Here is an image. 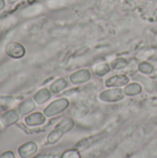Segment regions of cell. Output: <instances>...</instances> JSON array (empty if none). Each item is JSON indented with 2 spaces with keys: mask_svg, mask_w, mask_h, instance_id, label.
Segmentation results:
<instances>
[{
  "mask_svg": "<svg viewBox=\"0 0 157 158\" xmlns=\"http://www.w3.org/2000/svg\"><path fill=\"white\" fill-rule=\"evenodd\" d=\"M69 106V101L68 98H58L50 103L44 109L43 114L46 118H52L64 112Z\"/></svg>",
  "mask_w": 157,
  "mask_h": 158,
  "instance_id": "6da1fadb",
  "label": "cell"
},
{
  "mask_svg": "<svg viewBox=\"0 0 157 158\" xmlns=\"http://www.w3.org/2000/svg\"><path fill=\"white\" fill-rule=\"evenodd\" d=\"M124 90L121 88H111L100 93L99 99L105 103H116L121 101L125 96Z\"/></svg>",
  "mask_w": 157,
  "mask_h": 158,
  "instance_id": "7a4b0ae2",
  "label": "cell"
},
{
  "mask_svg": "<svg viewBox=\"0 0 157 158\" xmlns=\"http://www.w3.org/2000/svg\"><path fill=\"white\" fill-rule=\"evenodd\" d=\"M130 83V78L125 74H116L105 80V84L108 88H120L125 87Z\"/></svg>",
  "mask_w": 157,
  "mask_h": 158,
  "instance_id": "3957f363",
  "label": "cell"
},
{
  "mask_svg": "<svg viewBox=\"0 0 157 158\" xmlns=\"http://www.w3.org/2000/svg\"><path fill=\"white\" fill-rule=\"evenodd\" d=\"M92 78V73L88 69H81L73 72L69 76V80L73 84H82L89 81Z\"/></svg>",
  "mask_w": 157,
  "mask_h": 158,
  "instance_id": "277c9868",
  "label": "cell"
},
{
  "mask_svg": "<svg viewBox=\"0 0 157 158\" xmlns=\"http://www.w3.org/2000/svg\"><path fill=\"white\" fill-rule=\"evenodd\" d=\"M6 53L7 54L8 56L18 59V58H21L22 56H24L26 50H25V47L21 44L12 42L6 45Z\"/></svg>",
  "mask_w": 157,
  "mask_h": 158,
  "instance_id": "5b68a950",
  "label": "cell"
},
{
  "mask_svg": "<svg viewBox=\"0 0 157 158\" xmlns=\"http://www.w3.org/2000/svg\"><path fill=\"white\" fill-rule=\"evenodd\" d=\"M37 150H38V146L36 143L27 142L19 147L18 153L21 158H30L37 153Z\"/></svg>",
  "mask_w": 157,
  "mask_h": 158,
  "instance_id": "8992f818",
  "label": "cell"
},
{
  "mask_svg": "<svg viewBox=\"0 0 157 158\" xmlns=\"http://www.w3.org/2000/svg\"><path fill=\"white\" fill-rule=\"evenodd\" d=\"M24 120H25V123L27 126L36 127V126L43 125L46 120V117L42 112H33V113L27 115L25 117Z\"/></svg>",
  "mask_w": 157,
  "mask_h": 158,
  "instance_id": "52a82bcc",
  "label": "cell"
},
{
  "mask_svg": "<svg viewBox=\"0 0 157 158\" xmlns=\"http://www.w3.org/2000/svg\"><path fill=\"white\" fill-rule=\"evenodd\" d=\"M19 118V112H17L14 109L8 110L0 117V122L4 127H9L11 125H14L15 123L18 122Z\"/></svg>",
  "mask_w": 157,
  "mask_h": 158,
  "instance_id": "ba28073f",
  "label": "cell"
},
{
  "mask_svg": "<svg viewBox=\"0 0 157 158\" xmlns=\"http://www.w3.org/2000/svg\"><path fill=\"white\" fill-rule=\"evenodd\" d=\"M35 101L33 99H27L25 101H23L19 106V108H18V112L19 115L21 116H27L29 114H31L34 109H35Z\"/></svg>",
  "mask_w": 157,
  "mask_h": 158,
  "instance_id": "9c48e42d",
  "label": "cell"
},
{
  "mask_svg": "<svg viewBox=\"0 0 157 158\" xmlns=\"http://www.w3.org/2000/svg\"><path fill=\"white\" fill-rule=\"evenodd\" d=\"M143 92V85L139 82H130L124 87V93L127 96H136Z\"/></svg>",
  "mask_w": 157,
  "mask_h": 158,
  "instance_id": "30bf717a",
  "label": "cell"
},
{
  "mask_svg": "<svg viewBox=\"0 0 157 158\" xmlns=\"http://www.w3.org/2000/svg\"><path fill=\"white\" fill-rule=\"evenodd\" d=\"M51 91L48 90L47 88H43L39 90L33 96V100L35 101L36 104L38 105H43L46 103L50 98H51Z\"/></svg>",
  "mask_w": 157,
  "mask_h": 158,
  "instance_id": "8fae6325",
  "label": "cell"
},
{
  "mask_svg": "<svg viewBox=\"0 0 157 158\" xmlns=\"http://www.w3.org/2000/svg\"><path fill=\"white\" fill-rule=\"evenodd\" d=\"M75 126V121L73 118H69V117H66L64 118H62L56 126V128L59 129L60 131H62L64 133H67L68 131H70Z\"/></svg>",
  "mask_w": 157,
  "mask_h": 158,
  "instance_id": "7c38bea8",
  "label": "cell"
},
{
  "mask_svg": "<svg viewBox=\"0 0 157 158\" xmlns=\"http://www.w3.org/2000/svg\"><path fill=\"white\" fill-rule=\"evenodd\" d=\"M68 87V81L64 78H59L52 82L50 85V91L52 94H59Z\"/></svg>",
  "mask_w": 157,
  "mask_h": 158,
  "instance_id": "4fadbf2b",
  "label": "cell"
},
{
  "mask_svg": "<svg viewBox=\"0 0 157 158\" xmlns=\"http://www.w3.org/2000/svg\"><path fill=\"white\" fill-rule=\"evenodd\" d=\"M63 135H64V132L62 131H60L57 128H55L53 131L49 132L46 141L49 144H55L63 137Z\"/></svg>",
  "mask_w": 157,
  "mask_h": 158,
  "instance_id": "5bb4252c",
  "label": "cell"
},
{
  "mask_svg": "<svg viewBox=\"0 0 157 158\" xmlns=\"http://www.w3.org/2000/svg\"><path fill=\"white\" fill-rule=\"evenodd\" d=\"M128 60L124 57H117L113 59L110 63L111 69L113 70H120L125 69L128 66Z\"/></svg>",
  "mask_w": 157,
  "mask_h": 158,
  "instance_id": "9a60e30c",
  "label": "cell"
},
{
  "mask_svg": "<svg viewBox=\"0 0 157 158\" xmlns=\"http://www.w3.org/2000/svg\"><path fill=\"white\" fill-rule=\"evenodd\" d=\"M93 69H94V73L97 76L103 77L111 70V67L108 63H100V64H97Z\"/></svg>",
  "mask_w": 157,
  "mask_h": 158,
  "instance_id": "2e32d148",
  "label": "cell"
},
{
  "mask_svg": "<svg viewBox=\"0 0 157 158\" xmlns=\"http://www.w3.org/2000/svg\"><path fill=\"white\" fill-rule=\"evenodd\" d=\"M89 113V107L86 105H79L74 109V117L77 118H82Z\"/></svg>",
  "mask_w": 157,
  "mask_h": 158,
  "instance_id": "e0dca14e",
  "label": "cell"
},
{
  "mask_svg": "<svg viewBox=\"0 0 157 158\" xmlns=\"http://www.w3.org/2000/svg\"><path fill=\"white\" fill-rule=\"evenodd\" d=\"M138 69L143 73V74H152L154 72V66L147 62V61H143L142 63H140L138 65Z\"/></svg>",
  "mask_w": 157,
  "mask_h": 158,
  "instance_id": "ac0fdd59",
  "label": "cell"
},
{
  "mask_svg": "<svg viewBox=\"0 0 157 158\" xmlns=\"http://www.w3.org/2000/svg\"><path fill=\"white\" fill-rule=\"evenodd\" d=\"M60 158H81V156L78 149L71 148L64 151Z\"/></svg>",
  "mask_w": 157,
  "mask_h": 158,
  "instance_id": "d6986e66",
  "label": "cell"
},
{
  "mask_svg": "<svg viewBox=\"0 0 157 158\" xmlns=\"http://www.w3.org/2000/svg\"><path fill=\"white\" fill-rule=\"evenodd\" d=\"M0 158H16L12 151H6L0 155Z\"/></svg>",
  "mask_w": 157,
  "mask_h": 158,
  "instance_id": "ffe728a7",
  "label": "cell"
},
{
  "mask_svg": "<svg viewBox=\"0 0 157 158\" xmlns=\"http://www.w3.org/2000/svg\"><path fill=\"white\" fill-rule=\"evenodd\" d=\"M6 5V1L5 0H0V10H2L5 7Z\"/></svg>",
  "mask_w": 157,
  "mask_h": 158,
  "instance_id": "44dd1931",
  "label": "cell"
},
{
  "mask_svg": "<svg viewBox=\"0 0 157 158\" xmlns=\"http://www.w3.org/2000/svg\"><path fill=\"white\" fill-rule=\"evenodd\" d=\"M6 2H7V3H9V4H11V3H14L15 1H17V0H5Z\"/></svg>",
  "mask_w": 157,
  "mask_h": 158,
  "instance_id": "7402d4cb",
  "label": "cell"
},
{
  "mask_svg": "<svg viewBox=\"0 0 157 158\" xmlns=\"http://www.w3.org/2000/svg\"><path fill=\"white\" fill-rule=\"evenodd\" d=\"M2 127H3V125H2V123L0 122V131H2Z\"/></svg>",
  "mask_w": 157,
  "mask_h": 158,
  "instance_id": "603a6c76",
  "label": "cell"
}]
</instances>
